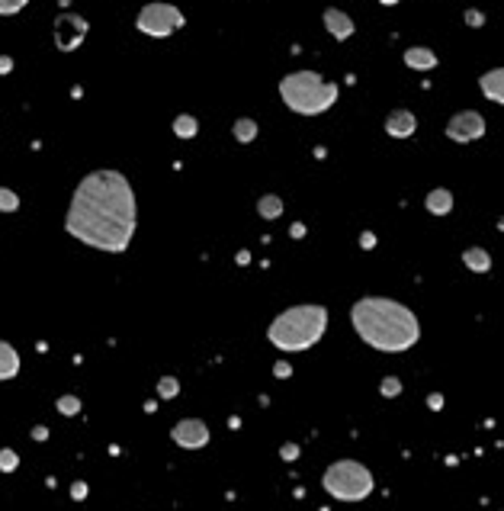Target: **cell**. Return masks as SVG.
I'll return each mask as SVG.
<instances>
[{"instance_id":"obj_1","label":"cell","mask_w":504,"mask_h":511,"mask_svg":"<svg viewBox=\"0 0 504 511\" xmlns=\"http://www.w3.org/2000/svg\"><path fill=\"white\" fill-rule=\"evenodd\" d=\"M138 225V202L135 190L122 170H90L77 183L71 196L64 232L77 238L81 245L122 254L132 245V235Z\"/></svg>"},{"instance_id":"obj_2","label":"cell","mask_w":504,"mask_h":511,"mask_svg":"<svg viewBox=\"0 0 504 511\" xmlns=\"http://www.w3.org/2000/svg\"><path fill=\"white\" fill-rule=\"evenodd\" d=\"M350 322L373 351L382 354H405L421 338L418 315L389 296H363L350 306Z\"/></svg>"},{"instance_id":"obj_3","label":"cell","mask_w":504,"mask_h":511,"mask_svg":"<svg viewBox=\"0 0 504 511\" xmlns=\"http://www.w3.org/2000/svg\"><path fill=\"white\" fill-rule=\"evenodd\" d=\"M328 331V309L318 302H302V306H289L270 322L267 328V341L276 351L283 354H299L315 348Z\"/></svg>"},{"instance_id":"obj_4","label":"cell","mask_w":504,"mask_h":511,"mask_svg":"<svg viewBox=\"0 0 504 511\" xmlns=\"http://www.w3.org/2000/svg\"><path fill=\"white\" fill-rule=\"evenodd\" d=\"M280 96L299 116H321L337 103V84L318 71H293L280 81Z\"/></svg>"},{"instance_id":"obj_5","label":"cell","mask_w":504,"mask_h":511,"mask_svg":"<svg viewBox=\"0 0 504 511\" xmlns=\"http://www.w3.org/2000/svg\"><path fill=\"white\" fill-rule=\"evenodd\" d=\"M321 486L331 499L337 501H363L367 495H373L376 480L360 460H334L321 476Z\"/></svg>"},{"instance_id":"obj_6","label":"cell","mask_w":504,"mask_h":511,"mask_svg":"<svg viewBox=\"0 0 504 511\" xmlns=\"http://www.w3.org/2000/svg\"><path fill=\"white\" fill-rule=\"evenodd\" d=\"M183 13L174 3H164V0H155V3H145L135 16V29L151 36V39H168L183 26Z\"/></svg>"},{"instance_id":"obj_7","label":"cell","mask_w":504,"mask_h":511,"mask_svg":"<svg viewBox=\"0 0 504 511\" xmlns=\"http://www.w3.org/2000/svg\"><path fill=\"white\" fill-rule=\"evenodd\" d=\"M482 135H485V116L475 113V109H462V113L450 116V122H447V139L460 142V145L482 139Z\"/></svg>"},{"instance_id":"obj_8","label":"cell","mask_w":504,"mask_h":511,"mask_svg":"<svg viewBox=\"0 0 504 511\" xmlns=\"http://www.w3.org/2000/svg\"><path fill=\"white\" fill-rule=\"evenodd\" d=\"M87 20L84 16H77V13H62L58 20H55V45L62 49V52H74L77 45L87 39Z\"/></svg>"},{"instance_id":"obj_9","label":"cell","mask_w":504,"mask_h":511,"mask_svg":"<svg viewBox=\"0 0 504 511\" xmlns=\"http://www.w3.org/2000/svg\"><path fill=\"white\" fill-rule=\"evenodd\" d=\"M170 441L183 450H202L209 444V425L202 418H183L170 428Z\"/></svg>"},{"instance_id":"obj_10","label":"cell","mask_w":504,"mask_h":511,"mask_svg":"<svg viewBox=\"0 0 504 511\" xmlns=\"http://www.w3.org/2000/svg\"><path fill=\"white\" fill-rule=\"evenodd\" d=\"M414 129H418V119H414L411 109H392L389 116H386V132H389L392 139H411Z\"/></svg>"},{"instance_id":"obj_11","label":"cell","mask_w":504,"mask_h":511,"mask_svg":"<svg viewBox=\"0 0 504 511\" xmlns=\"http://www.w3.org/2000/svg\"><path fill=\"white\" fill-rule=\"evenodd\" d=\"M321 20H325V29L334 36L337 42L350 39V36H354V29H357V26H354V20H350L344 10H337V7H328V10L321 13Z\"/></svg>"},{"instance_id":"obj_12","label":"cell","mask_w":504,"mask_h":511,"mask_svg":"<svg viewBox=\"0 0 504 511\" xmlns=\"http://www.w3.org/2000/svg\"><path fill=\"white\" fill-rule=\"evenodd\" d=\"M479 87H482V94L492 103H504V68H492L488 75H482L479 77Z\"/></svg>"},{"instance_id":"obj_13","label":"cell","mask_w":504,"mask_h":511,"mask_svg":"<svg viewBox=\"0 0 504 511\" xmlns=\"http://www.w3.org/2000/svg\"><path fill=\"white\" fill-rule=\"evenodd\" d=\"M405 64L411 71H431V68H437V55L424 45H411V49H405Z\"/></svg>"},{"instance_id":"obj_14","label":"cell","mask_w":504,"mask_h":511,"mask_svg":"<svg viewBox=\"0 0 504 511\" xmlns=\"http://www.w3.org/2000/svg\"><path fill=\"white\" fill-rule=\"evenodd\" d=\"M20 373V354L10 341H0V380H13Z\"/></svg>"},{"instance_id":"obj_15","label":"cell","mask_w":504,"mask_h":511,"mask_svg":"<svg viewBox=\"0 0 504 511\" xmlns=\"http://www.w3.org/2000/svg\"><path fill=\"white\" fill-rule=\"evenodd\" d=\"M462 264L469 267L473 274H488L492 270V254L485 248H466L462 251Z\"/></svg>"},{"instance_id":"obj_16","label":"cell","mask_w":504,"mask_h":511,"mask_svg":"<svg viewBox=\"0 0 504 511\" xmlns=\"http://www.w3.org/2000/svg\"><path fill=\"white\" fill-rule=\"evenodd\" d=\"M424 206H427V213H434V215H447L453 209V193L437 187V190H431L424 196Z\"/></svg>"},{"instance_id":"obj_17","label":"cell","mask_w":504,"mask_h":511,"mask_svg":"<svg viewBox=\"0 0 504 511\" xmlns=\"http://www.w3.org/2000/svg\"><path fill=\"white\" fill-rule=\"evenodd\" d=\"M257 213H261V219L274 222V219H280V215H283V200H280L276 193H267V196H261V200H257Z\"/></svg>"},{"instance_id":"obj_18","label":"cell","mask_w":504,"mask_h":511,"mask_svg":"<svg viewBox=\"0 0 504 511\" xmlns=\"http://www.w3.org/2000/svg\"><path fill=\"white\" fill-rule=\"evenodd\" d=\"M196 132H200V122H196V116L180 113V116L174 119V135H177V139H193Z\"/></svg>"},{"instance_id":"obj_19","label":"cell","mask_w":504,"mask_h":511,"mask_svg":"<svg viewBox=\"0 0 504 511\" xmlns=\"http://www.w3.org/2000/svg\"><path fill=\"white\" fill-rule=\"evenodd\" d=\"M235 139L241 142V145H248V142H254L257 139V122H254L251 116H241V119H235Z\"/></svg>"},{"instance_id":"obj_20","label":"cell","mask_w":504,"mask_h":511,"mask_svg":"<svg viewBox=\"0 0 504 511\" xmlns=\"http://www.w3.org/2000/svg\"><path fill=\"white\" fill-rule=\"evenodd\" d=\"M20 209V196L10 187H0V213H16Z\"/></svg>"},{"instance_id":"obj_21","label":"cell","mask_w":504,"mask_h":511,"mask_svg":"<svg viewBox=\"0 0 504 511\" xmlns=\"http://www.w3.org/2000/svg\"><path fill=\"white\" fill-rule=\"evenodd\" d=\"M177 393H180V380H177V376H161V383H158L161 399H174Z\"/></svg>"},{"instance_id":"obj_22","label":"cell","mask_w":504,"mask_h":511,"mask_svg":"<svg viewBox=\"0 0 504 511\" xmlns=\"http://www.w3.org/2000/svg\"><path fill=\"white\" fill-rule=\"evenodd\" d=\"M16 467H20V457H16V450H10V447L0 450V473H13Z\"/></svg>"},{"instance_id":"obj_23","label":"cell","mask_w":504,"mask_h":511,"mask_svg":"<svg viewBox=\"0 0 504 511\" xmlns=\"http://www.w3.org/2000/svg\"><path fill=\"white\" fill-rule=\"evenodd\" d=\"M58 412H62V415H77V412H81V399H77V395H62V399H58Z\"/></svg>"},{"instance_id":"obj_24","label":"cell","mask_w":504,"mask_h":511,"mask_svg":"<svg viewBox=\"0 0 504 511\" xmlns=\"http://www.w3.org/2000/svg\"><path fill=\"white\" fill-rule=\"evenodd\" d=\"M379 393L386 395V399H395V395L401 393V380H399V376H386L382 386H379Z\"/></svg>"},{"instance_id":"obj_25","label":"cell","mask_w":504,"mask_h":511,"mask_svg":"<svg viewBox=\"0 0 504 511\" xmlns=\"http://www.w3.org/2000/svg\"><path fill=\"white\" fill-rule=\"evenodd\" d=\"M29 0H0V16H13V13H20Z\"/></svg>"},{"instance_id":"obj_26","label":"cell","mask_w":504,"mask_h":511,"mask_svg":"<svg viewBox=\"0 0 504 511\" xmlns=\"http://www.w3.org/2000/svg\"><path fill=\"white\" fill-rule=\"evenodd\" d=\"M466 23H469L473 29H479V26L485 23V13H479V10H466Z\"/></svg>"},{"instance_id":"obj_27","label":"cell","mask_w":504,"mask_h":511,"mask_svg":"<svg viewBox=\"0 0 504 511\" xmlns=\"http://www.w3.org/2000/svg\"><path fill=\"white\" fill-rule=\"evenodd\" d=\"M280 454H283V460H295V457H299V444H283Z\"/></svg>"},{"instance_id":"obj_28","label":"cell","mask_w":504,"mask_h":511,"mask_svg":"<svg viewBox=\"0 0 504 511\" xmlns=\"http://www.w3.org/2000/svg\"><path fill=\"white\" fill-rule=\"evenodd\" d=\"M71 495H74L77 501H81V499L87 495V486H84V482H74V486H71Z\"/></svg>"},{"instance_id":"obj_29","label":"cell","mask_w":504,"mask_h":511,"mask_svg":"<svg viewBox=\"0 0 504 511\" xmlns=\"http://www.w3.org/2000/svg\"><path fill=\"white\" fill-rule=\"evenodd\" d=\"M274 373H276V376H280V380H286V376H289V363H286V361H280V363H276V367H274Z\"/></svg>"},{"instance_id":"obj_30","label":"cell","mask_w":504,"mask_h":511,"mask_svg":"<svg viewBox=\"0 0 504 511\" xmlns=\"http://www.w3.org/2000/svg\"><path fill=\"white\" fill-rule=\"evenodd\" d=\"M360 245H363V248H373V245H376V235H373V232H363Z\"/></svg>"},{"instance_id":"obj_31","label":"cell","mask_w":504,"mask_h":511,"mask_svg":"<svg viewBox=\"0 0 504 511\" xmlns=\"http://www.w3.org/2000/svg\"><path fill=\"white\" fill-rule=\"evenodd\" d=\"M13 68V58H7V55H0V75H7Z\"/></svg>"},{"instance_id":"obj_32","label":"cell","mask_w":504,"mask_h":511,"mask_svg":"<svg viewBox=\"0 0 504 511\" xmlns=\"http://www.w3.org/2000/svg\"><path fill=\"white\" fill-rule=\"evenodd\" d=\"M427 405H431V408H440V405H443V395H437V393H434L431 399H427Z\"/></svg>"},{"instance_id":"obj_33","label":"cell","mask_w":504,"mask_h":511,"mask_svg":"<svg viewBox=\"0 0 504 511\" xmlns=\"http://www.w3.org/2000/svg\"><path fill=\"white\" fill-rule=\"evenodd\" d=\"M32 437H36V441H45V437H49V428H36V431H32Z\"/></svg>"},{"instance_id":"obj_34","label":"cell","mask_w":504,"mask_h":511,"mask_svg":"<svg viewBox=\"0 0 504 511\" xmlns=\"http://www.w3.org/2000/svg\"><path fill=\"white\" fill-rule=\"evenodd\" d=\"M289 232H293V238H302V235H305V225H293Z\"/></svg>"},{"instance_id":"obj_35","label":"cell","mask_w":504,"mask_h":511,"mask_svg":"<svg viewBox=\"0 0 504 511\" xmlns=\"http://www.w3.org/2000/svg\"><path fill=\"white\" fill-rule=\"evenodd\" d=\"M379 3H382V7H395L399 0H379Z\"/></svg>"}]
</instances>
